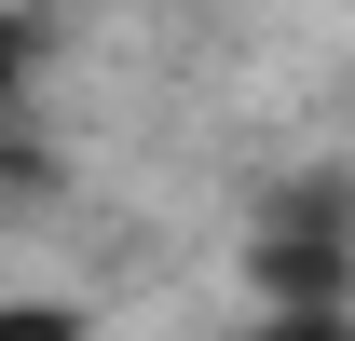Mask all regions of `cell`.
<instances>
[{
  "label": "cell",
  "mask_w": 355,
  "mask_h": 341,
  "mask_svg": "<svg viewBox=\"0 0 355 341\" xmlns=\"http://www.w3.org/2000/svg\"><path fill=\"white\" fill-rule=\"evenodd\" d=\"M260 273L287 300H314V287H342V191H301V205L273 218V246H260Z\"/></svg>",
  "instance_id": "cell-1"
},
{
  "label": "cell",
  "mask_w": 355,
  "mask_h": 341,
  "mask_svg": "<svg viewBox=\"0 0 355 341\" xmlns=\"http://www.w3.org/2000/svg\"><path fill=\"white\" fill-rule=\"evenodd\" d=\"M0 341H83V314H69V300H14V314H0Z\"/></svg>",
  "instance_id": "cell-2"
},
{
  "label": "cell",
  "mask_w": 355,
  "mask_h": 341,
  "mask_svg": "<svg viewBox=\"0 0 355 341\" xmlns=\"http://www.w3.org/2000/svg\"><path fill=\"white\" fill-rule=\"evenodd\" d=\"M260 341H342V328H328V314H287V328H260Z\"/></svg>",
  "instance_id": "cell-3"
}]
</instances>
